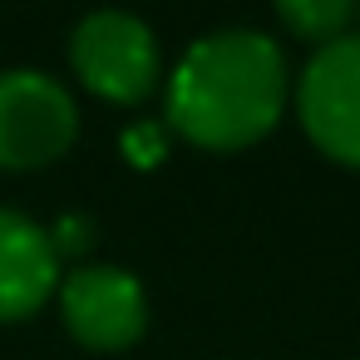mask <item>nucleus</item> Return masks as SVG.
<instances>
[{
	"label": "nucleus",
	"instance_id": "nucleus-1",
	"mask_svg": "<svg viewBox=\"0 0 360 360\" xmlns=\"http://www.w3.org/2000/svg\"><path fill=\"white\" fill-rule=\"evenodd\" d=\"M286 109V55L266 30H212L193 40L168 75V124L212 153L247 148Z\"/></svg>",
	"mask_w": 360,
	"mask_h": 360
},
{
	"label": "nucleus",
	"instance_id": "nucleus-2",
	"mask_svg": "<svg viewBox=\"0 0 360 360\" xmlns=\"http://www.w3.org/2000/svg\"><path fill=\"white\" fill-rule=\"evenodd\" d=\"M79 109L45 70H0V168L30 173L70 153Z\"/></svg>",
	"mask_w": 360,
	"mask_h": 360
},
{
	"label": "nucleus",
	"instance_id": "nucleus-3",
	"mask_svg": "<svg viewBox=\"0 0 360 360\" xmlns=\"http://www.w3.org/2000/svg\"><path fill=\"white\" fill-rule=\"evenodd\" d=\"M70 65L89 94L109 104H139L158 84V40L129 11H94L70 35Z\"/></svg>",
	"mask_w": 360,
	"mask_h": 360
},
{
	"label": "nucleus",
	"instance_id": "nucleus-4",
	"mask_svg": "<svg viewBox=\"0 0 360 360\" xmlns=\"http://www.w3.org/2000/svg\"><path fill=\"white\" fill-rule=\"evenodd\" d=\"M296 114L326 158L360 168V35H340L306 60L296 79Z\"/></svg>",
	"mask_w": 360,
	"mask_h": 360
},
{
	"label": "nucleus",
	"instance_id": "nucleus-5",
	"mask_svg": "<svg viewBox=\"0 0 360 360\" xmlns=\"http://www.w3.org/2000/svg\"><path fill=\"white\" fill-rule=\"evenodd\" d=\"M60 316L89 350H129L148 330V291L134 271L84 262L60 276Z\"/></svg>",
	"mask_w": 360,
	"mask_h": 360
},
{
	"label": "nucleus",
	"instance_id": "nucleus-6",
	"mask_svg": "<svg viewBox=\"0 0 360 360\" xmlns=\"http://www.w3.org/2000/svg\"><path fill=\"white\" fill-rule=\"evenodd\" d=\"M60 252L50 227L0 207V321H25L60 291Z\"/></svg>",
	"mask_w": 360,
	"mask_h": 360
},
{
	"label": "nucleus",
	"instance_id": "nucleus-7",
	"mask_svg": "<svg viewBox=\"0 0 360 360\" xmlns=\"http://www.w3.org/2000/svg\"><path fill=\"white\" fill-rule=\"evenodd\" d=\"M276 20L306 40V45H330L340 35H350V20H355V6L350 0H281L276 6Z\"/></svg>",
	"mask_w": 360,
	"mask_h": 360
}]
</instances>
